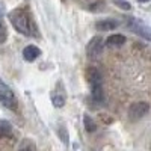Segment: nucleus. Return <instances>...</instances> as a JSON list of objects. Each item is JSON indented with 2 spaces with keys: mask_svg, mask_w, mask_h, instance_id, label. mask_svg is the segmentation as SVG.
Masks as SVG:
<instances>
[{
  "mask_svg": "<svg viewBox=\"0 0 151 151\" xmlns=\"http://www.w3.org/2000/svg\"><path fill=\"white\" fill-rule=\"evenodd\" d=\"M11 24L14 26V29L23 35H27V36H33L36 35V29L35 26L32 24V21L29 20V15H27V12L26 11H23V9H15V11H12L11 14L8 15Z\"/></svg>",
  "mask_w": 151,
  "mask_h": 151,
  "instance_id": "1",
  "label": "nucleus"
},
{
  "mask_svg": "<svg viewBox=\"0 0 151 151\" xmlns=\"http://www.w3.org/2000/svg\"><path fill=\"white\" fill-rule=\"evenodd\" d=\"M127 26H129V29H130L133 33H136L137 36L144 38V40H147V41H151V27L147 26L142 20L129 18V20H127Z\"/></svg>",
  "mask_w": 151,
  "mask_h": 151,
  "instance_id": "2",
  "label": "nucleus"
},
{
  "mask_svg": "<svg viewBox=\"0 0 151 151\" xmlns=\"http://www.w3.org/2000/svg\"><path fill=\"white\" fill-rule=\"evenodd\" d=\"M104 45H106V41H103L101 36L91 38V41L88 42V45H86V55H88V58H91V59L98 58L100 55L103 53Z\"/></svg>",
  "mask_w": 151,
  "mask_h": 151,
  "instance_id": "3",
  "label": "nucleus"
},
{
  "mask_svg": "<svg viewBox=\"0 0 151 151\" xmlns=\"http://www.w3.org/2000/svg\"><path fill=\"white\" fill-rule=\"evenodd\" d=\"M0 103L9 109H15V95L14 91L0 79Z\"/></svg>",
  "mask_w": 151,
  "mask_h": 151,
  "instance_id": "4",
  "label": "nucleus"
},
{
  "mask_svg": "<svg viewBox=\"0 0 151 151\" xmlns=\"http://www.w3.org/2000/svg\"><path fill=\"white\" fill-rule=\"evenodd\" d=\"M150 112V104L145 101H136L129 107V119L130 121H139Z\"/></svg>",
  "mask_w": 151,
  "mask_h": 151,
  "instance_id": "5",
  "label": "nucleus"
},
{
  "mask_svg": "<svg viewBox=\"0 0 151 151\" xmlns=\"http://www.w3.org/2000/svg\"><path fill=\"white\" fill-rule=\"evenodd\" d=\"M40 55H41V50L38 48L36 45H27L26 48L23 50V58H24V60H27V62L35 60L36 58H40Z\"/></svg>",
  "mask_w": 151,
  "mask_h": 151,
  "instance_id": "6",
  "label": "nucleus"
},
{
  "mask_svg": "<svg viewBox=\"0 0 151 151\" xmlns=\"http://www.w3.org/2000/svg\"><path fill=\"white\" fill-rule=\"evenodd\" d=\"M118 21L116 20H112V18H107V20H101V21H97L95 23V27L98 30H113V29H116L118 27Z\"/></svg>",
  "mask_w": 151,
  "mask_h": 151,
  "instance_id": "7",
  "label": "nucleus"
},
{
  "mask_svg": "<svg viewBox=\"0 0 151 151\" xmlns=\"http://www.w3.org/2000/svg\"><path fill=\"white\" fill-rule=\"evenodd\" d=\"M124 42H125V36L121 33H115V35H110L106 40V47H121Z\"/></svg>",
  "mask_w": 151,
  "mask_h": 151,
  "instance_id": "8",
  "label": "nucleus"
},
{
  "mask_svg": "<svg viewBox=\"0 0 151 151\" xmlns=\"http://www.w3.org/2000/svg\"><path fill=\"white\" fill-rule=\"evenodd\" d=\"M91 88H92V98L95 100L97 103H101L103 101V86H101V82L91 83Z\"/></svg>",
  "mask_w": 151,
  "mask_h": 151,
  "instance_id": "9",
  "label": "nucleus"
},
{
  "mask_svg": "<svg viewBox=\"0 0 151 151\" xmlns=\"http://www.w3.org/2000/svg\"><path fill=\"white\" fill-rule=\"evenodd\" d=\"M3 15H5V5L0 2V44L6 40V27L3 24Z\"/></svg>",
  "mask_w": 151,
  "mask_h": 151,
  "instance_id": "10",
  "label": "nucleus"
},
{
  "mask_svg": "<svg viewBox=\"0 0 151 151\" xmlns=\"http://www.w3.org/2000/svg\"><path fill=\"white\" fill-rule=\"evenodd\" d=\"M12 133V125L6 119H0V137H8Z\"/></svg>",
  "mask_w": 151,
  "mask_h": 151,
  "instance_id": "11",
  "label": "nucleus"
},
{
  "mask_svg": "<svg viewBox=\"0 0 151 151\" xmlns=\"http://www.w3.org/2000/svg\"><path fill=\"white\" fill-rule=\"evenodd\" d=\"M83 121H85V129H86L88 133H92V132L97 130V124L94 122V119L89 115H85L83 116Z\"/></svg>",
  "mask_w": 151,
  "mask_h": 151,
  "instance_id": "12",
  "label": "nucleus"
},
{
  "mask_svg": "<svg viewBox=\"0 0 151 151\" xmlns=\"http://www.w3.org/2000/svg\"><path fill=\"white\" fill-rule=\"evenodd\" d=\"M52 103L55 104V107H62L65 104V97L60 94H53L52 95Z\"/></svg>",
  "mask_w": 151,
  "mask_h": 151,
  "instance_id": "13",
  "label": "nucleus"
},
{
  "mask_svg": "<svg viewBox=\"0 0 151 151\" xmlns=\"http://www.w3.org/2000/svg\"><path fill=\"white\" fill-rule=\"evenodd\" d=\"M113 5L121 8L122 11H130L132 9V5L129 2H125V0H113Z\"/></svg>",
  "mask_w": 151,
  "mask_h": 151,
  "instance_id": "14",
  "label": "nucleus"
},
{
  "mask_svg": "<svg viewBox=\"0 0 151 151\" xmlns=\"http://www.w3.org/2000/svg\"><path fill=\"white\" fill-rule=\"evenodd\" d=\"M20 151H32V148H29V147H24V148H21Z\"/></svg>",
  "mask_w": 151,
  "mask_h": 151,
  "instance_id": "15",
  "label": "nucleus"
},
{
  "mask_svg": "<svg viewBox=\"0 0 151 151\" xmlns=\"http://www.w3.org/2000/svg\"><path fill=\"white\" fill-rule=\"evenodd\" d=\"M137 2H141V3H147V2H150V0H137Z\"/></svg>",
  "mask_w": 151,
  "mask_h": 151,
  "instance_id": "16",
  "label": "nucleus"
},
{
  "mask_svg": "<svg viewBox=\"0 0 151 151\" xmlns=\"http://www.w3.org/2000/svg\"><path fill=\"white\" fill-rule=\"evenodd\" d=\"M150 148H151V147H150Z\"/></svg>",
  "mask_w": 151,
  "mask_h": 151,
  "instance_id": "17",
  "label": "nucleus"
}]
</instances>
